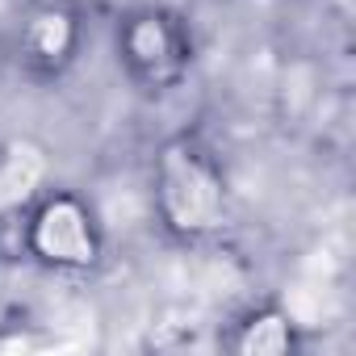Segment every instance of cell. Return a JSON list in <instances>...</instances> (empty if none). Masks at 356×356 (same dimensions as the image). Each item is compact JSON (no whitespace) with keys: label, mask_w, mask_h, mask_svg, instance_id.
Listing matches in <instances>:
<instances>
[{"label":"cell","mask_w":356,"mask_h":356,"mask_svg":"<svg viewBox=\"0 0 356 356\" xmlns=\"http://www.w3.org/2000/svg\"><path fill=\"white\" fill-rule=\"evenodd\" d=\"M151 214L155 227L181 248H210L235 227V189L214 147L176 130L151 155Z\"/></svg>","instance_id":"6da1fadb"},{"label":"cell","mask_w":356,"mask_h":356,"mask_svg":"<svg viewBox=\"0 0 356 356\" xmlns=\"http://www.w3.org/2000/svg\"><path fill=\"white\" fill-rule=\"evenodd\" d=\"M113 59L122 80L143 101H168L189 84L197 67L193 22L163 0L130 5L113 22Z\"/></svg>","instance_id":"7a4b0ae2"},{"label":"cell","mask_w":356,"mask_h":356,"mask_svg":"<svg viewBox=\"0 0 356 356\" xmlns=\"http://www.w3.org/2000/svg\"><path fill=\"white\" fill-rule=\"evenodd\" d=\"M22 252L51 277H92L109 256V235L97 206L63 185L38 193L17 218Z\"/></svg>","instance_id":"3957f363"},{"label":"cell","mask_w":356,"mask_h":356,"mask_svg":"<svg viewBox=\"0 0 356 356\" xmlns=\"http://www.w3.org/2000/svg\"><path fill=\"white\" fill-rule=\"evenodd\" d=\"M88 22L76 0H38L13 38L17 72L34 84H59L84 55Z\"/></svg>","instance_id":"277c9868"},{"label":"cell","mask_w":356,"mask_h":356,"mask_svg":"<svg viewBox=\"0 0 356 356\" xmlns=\"http://www.w3.org/2000/svg\"><path fill=\"white\" fill-rule=\"evenodd\" d=\"M214 348L231 356H298L306 348V331L285 302L264 298L243 306L231 323H222L214 331Z\"/></svg>","instance_id":"5b68a950"},{"label":"cell","mask_w":356,"mask_h":356,"mask_svg":"<svg viewBox=\"0 0 356 356\" xmlns=\"http://www.w3.org/2000/svg\"><path fill=\"white\" fill-rule=\"evenodd\" d=\"M51 185V151L38 138L17 134L0 143V218H22V210Z\"/></svg>","instance_id":"8992f818"}]
</instances>
